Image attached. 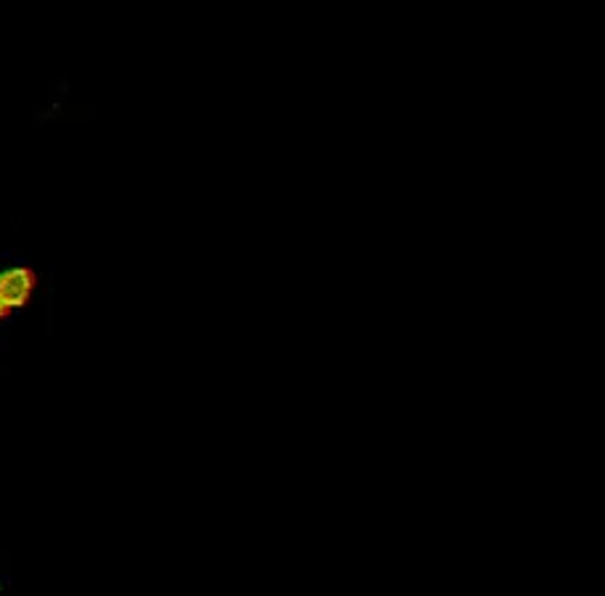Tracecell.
Returning <instances> with one entry per match:
<instances>
[{
    "instance_id": "obj_1",
    "label": "cell",
    "mask_w": 605,
    "mask_h": 596,
    "mask_svg": "<svg viewBox=\"0 0 605 596\" xmlns=\"http://www.w3.org/2000/svg\"><path fill=\"white\" fill-rule=\"evenodd\" d=\"M35 284V276L30 271H11L0 276V313L9 307L22 305Z\"/></svg>"
}]
</instances>
